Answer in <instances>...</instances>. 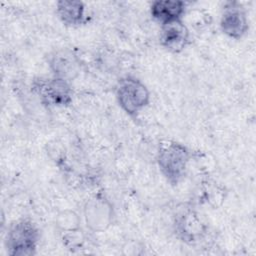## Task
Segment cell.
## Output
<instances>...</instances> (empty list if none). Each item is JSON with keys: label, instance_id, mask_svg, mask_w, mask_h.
Here are the masks:
<instances>
[{"label": "cell", "instance_id": "obj_1", "mask_svg": "<svg viewBox=\"0 0 256 256\" xmlns=\"http://www.w3.org/2000/svg\"><path fill=\"white\" fill-rule=\"evenodd\" d=\"M191 159V150L181 142L165 139L158 145L156 162L160 173L171 185H178L184 180Z\"/></svg>", "mask_w": 256, "mask_h": 256}, {"label": "cell", "instance_id": "obj_2", "mask_svg": "<svg viewBox=\"0 0 256 256\" xmlns=\"http://www.w3.org/2000/svg\"><path fill=\"white\" fill-rule=\"evenodd\" d=\"M40 230L30 218L12 222L5 236V248L11 256H32L40 243Z\"/></svg>", "mask_w": 256, "mask_h": 256}, {"label": "cell", "instance_id": "obj_3", "mask_svg": "<svg viewBox=\"0 0 256 256\" xmlns=\"http://www.w3.org/2000/svg\"><path fill=\"white\" fill-rule=\"evenodd\" d=\"M115 98L119 107L131 117H137L151 101L148 87L134 76H125L118 80Z\"/></svg>", "mask_w": 256, "mask_h": 256}, {"label": "cell", "instance_id": "obj_4", "mask_svg": "<svg viewBox=\"0 0 256 256\" xmlns=\"http://www.w3.org/2000/svg\"><path fill=\"white\" fill-rule=\"evenodd\" d=\"M31 91L48 107H68L73 102L71 83L51 76L36 77L31 82Z\"/></svg>", "mask_w": 256, "mask_h": 256}, {"label": "cell", "instance_id": "obj_5", "mask_svg": "<svg viewBox=\"0 0 256 256\" xmlns=\"http://www.w3.org/2000/svg\"><path fill=\"white\" fill-rule=\"evenodd\" d=\"M219 26L221 32L230 39L240 40L249 30L247 12L240 2L227 1L222 7Z\"/></svg>", "mask_w": 256, "mask_h": 256}, {"label": "cell", "instance_id": "obj_6", "mask_svg": "<svg viewBox=\"0 0 256 256\" xmlns=\"http://www.w3.org/2000/svg\"><path fill=\"white\" fill-rule=\"evenodd\" d=\"M83 215L90 231L103 232L112 225L115 212L112 203L106 197L97 195L85 203Z\"/></svg>", "mask_w": 256, "mask_h": 256}, {"label": "cell", "instance_id": "obj_7", "mask_svg": "<svg viewBox=\"0 0 256 256\" xmlns=\"http://www.w3.org/2000/svg\"><path fill=\"white\" fill-rule=\"evenodd\" d=\"M52 76L72 82L81 72L82 63L79 56L70 48H57L46 58Z\"/></svg>", "mask_w": 256, "mask_h": 256}, {"label": "cell", "instance_id": "obj_8", "mask_svg": "<svg viewBox=\"0 0 256 256\" xmlns=\"http://www.w3.org/2000/svg\"><path fill=\"white\" fill-rule=\"evenodd\" d=\"M176 236L186 244H197L207 235L208 225L201 215L192 209H187L176 216L174 220Z\"/></svg>", "mask_w": 256, "mask_h": 256}, {"label": "cell", "instance_id": "obj_9", "mask_svg": "<svg viewBox=\"0 0 256 256\" xmlns=\"http://www.w3.org/2000/svg\"><path fill=\"white\" fill-rule=\"evenodd\" d=\"M191 42V35L183 20L162 25L159 33V44L166 51L178 54L183 52Z\"/></svg>", "mask_w": 256, "mask_h": 256}, {"label": "cell", "instance_id": "obj_10", "mask_svg": "<svg viewBox=\"0 0 256 256\" xmlns=\"http://www.w3.org/2000/svg\"><path fill=\"white\" fill-rule=\"evenodd\" d=\"M186 10L187 3L182 0H155L149 6L152 19L160 26L183 20Z\"/></svg>", "mask_w": 256, "mask_h": 256}, {"label": "cell", "instance_id": "obj_11", "mask_svg": "<svg viewBox=\"0 0 256 256\" xmlns=\"http://www.w3.org/2000/svg\"><path fill=\"white\" fill-rule=\"evenodd\" d=\"M55 8L58 19L65 26L80 27L88 20L86 5L82 1L60 0L56 2Z\"/></svg>", "mask_w": 256, "mask_h": 256}, {"label": "cell", "instance_id": "obj_12", "mask_svg": "<svg viewBox=\"0 0 256 256\" xmlns=\"http://www.w3.org/2000/svg\"><path fill=\"white\" fill-rule=\"evenodd\" d=\"M56 225L60 233L81 228L80 218L74 211H63L56 219Z\"/></svg>", "mask_w": 256, "mask_h": 256}, {"label": "cell", "instance_id": "obj_13", "mask_svg": "<svg viewBox=\"0 0 256 256\" xmlns=\"http://www.w3.org/2000/svg\"><path fill=\"white\" fill-rule=\"evenodd\" d=\"M61 240L63 242V245L71 250L74 251L76 249H80L85 241V235L81 228L63 232L61 233Z\"/></svg>", "mask_w": 256, "mask_h": 256}]
</instances>
